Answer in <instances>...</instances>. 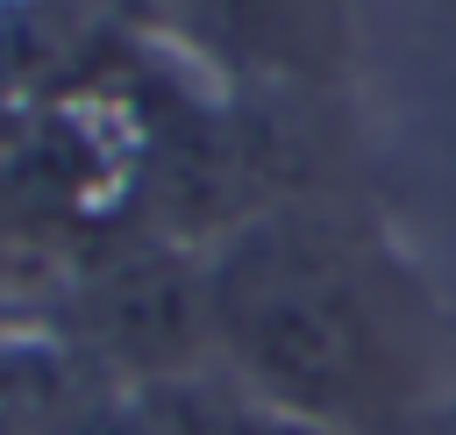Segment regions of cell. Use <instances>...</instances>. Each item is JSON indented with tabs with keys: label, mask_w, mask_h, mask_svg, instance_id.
<instances>
[{
	"label": "cell",
	"mask_w": 456,
	"mask_h": 435,
	"mask_svg": "<svg viewBox=\"0 0 456 435\" xmlns=\"http://www.w3.org/2000/svg\"><path fill=\"white\" fill-rule=\"evenodd\" d=\"M207 307L221 378L306 435H420L456 399V307L342 185L207 242Z\"/></svg>",
	"instance_id": "1"
},
{
	"label": "cell",
	"mask_w": 456,
	"mask_h": 435,
	"mask_svg": "<svg viewBox=\"0 0 456 435\" xmlns=\"http://www.w3.org/2000/svg\"><path fill=\"white\" fill-rule=\"evenodd\" d=\"M43 328H57L78 349V364L121 399H164V392L221 378L207 250L150 221L114 228L50 300Z\"/></svg>",
	"instance_id": "2"
},
{
	"label": "cell",
	"mask_w": 456,
	"mask_h": 435,
	"mask_svg": "<svg viewBox=\"0 0 456 435\" xmlns=\"http://www.w3.org/2000/svg\"><path fill=\"white\" fill-rule=\"evenodd\" d=\"M164 36L242 93H328L349 71L356 0H157Z\"/></svg>",
	"instance_id": "3"
},
{
	"label": "cell",
	"mask_w": 456,
	"mask_h": 435,
	"mask_svg": "<svg viewBox=\"0 0 456 435\" xmlns=\"http://www.w3.org/2000/svg\"><path fill=\"white\" fill-rule=\"evenodd\" d=\"M107 385L43 321H0V435H71Z\"/></svg>",
	"instance_id": "4"
}]
</instances>
